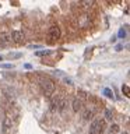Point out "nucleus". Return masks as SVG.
I'll list each match as a JSON object with an SVG mask.
<instances>
[{
  "label": "nucleus",
  "instance_id": "1",
  "mask_svg": "<svg viewBox=\"0 0 130 134\" xmlns=\"http://www.w3.org/2000/svg\"><path fill=\"white\" fill-rule=\"evenodd\" d=\"M39 87L41 90L44 91V94L46 96L52 95L55 91H56V85H55V82L52 80H48V78H41L39 80Z\"/></svg>",
  "mask_w": 130,
  "mask_h": 134
},
{
  "label": "nucleus",
  "instance_id": "2",
  "mask_svg": "<svg viewBox=\"0 0 130 134\" xmlns=\"http://www.w3.org/2000/svg\"><path fill=\"white\" fill-rule=\"evenodd\" d=\"M105 127H106V121H105V119H95L94 121H91L88 133L90 134H101L105 130Z\"/></svg>",
  "mask_w": 130,
  "mask_h": 134
},
{
  "label": "nucleus",
  "instance_id": "3",
  "mask_svg": "<svg viewBox=\"0 0 130 134\" xmlns=\"http://www.w3.org/2000/svg\"><path fill=\"white\" fill-rule=\"evenodd\" d=\"M48 38L50 42H56L59 38H60V28L57 25H52L48 31Z\"/></svg>",
  "mask_w": 130,
  "mask_h": 134
},
{
  "label": "nucleus",
  "instance_id": "4",
  "mask_svg": "<svg viewBox=\"0 0 130 134\" xmlns=\"http://www.w3.org/2000/svg\"><path fill=\"white\" fill-rule=\"evenodd\" d=\"M25 39V35L23 31H20V29H17V31H13L11 35H10V41L15 42V43H21Z\"/></svg>",
  "mask_w": 130,
  "mask_h": 134
},
{
  "label": "nucleus",
  "instance_id": "5",
  "mask_svg": "<svg viewBox=\"0 0 130 134\" xmlns=\"http://www.w3.org/2000/svg\"><path fill=\"white\" fill-rule=\"evenodd\" d=\"M11 127H13V119H11L10 113H6V117H4V120H3V130L7 131V130L11 129Z\"/></svg>",
  "mask_w": 130,
  "mask_h": 134
},
{
  "label": "nucleus",
  "instance_id": "6",
  "mask_svg": "<svg viewBox=\"0 0 130 134\" xmlns=\"http://www.w3.org/2000/svg\"><path fill=\"white\" fill-rule=\"evenodd\" d=\"M88 24H91V18L88 15H83V17H80V20H78V25L80 27H87Z\"/></svg>",
  "mask_w": 130,
  "mask_h": 134
},
{
  "label": "nucleus",
  "instance_id": "7",
  "mask_svg": "<svg viewBox=\"0 0 130 134\" xmlns=\"http://www.w3.org/2000/svg\"><path fill=\"white\" fill-rule=\"evenodd\" d=\"M81 108H83V100H80L78 98H75L73 100V110L74 112H80V110H81Z\"/></svg>",
  "mask_w": 130,
  "mask_h": 134
},
{
  "label": "nucleus",
  "instance_id": "8",
  "mask_svg": "<svg viewBox=\"0 0 130 134\" xmlns=\"http://www.w3.org/2000/svg\"><path fill=\"white\" fill-rule=\"evenodd\" d=\"M92 117H94V112L90 110V109H87V110L83 113V119L84 120H91Z\"/></svg>",
  "mask_w": 130,
  "mask_h": 134
},
{
  "label": "nucleus",
  "instance_id": "9",
  "mask_svg": "<svg viewBox=\"0 0 130 134\" xmlns=\"http://www.w3.org/2000/svg\"><path fill=\"white\" fill-rule=\"evenodd\" d=\"M102 94L106 96V98H109V99H113L115 96H113V92H112V90L111 88H104L102 90Z\"/></svg>",
  "mask_w": 130,
  "mask_h": 134
},
{
  "label": "nucleus",
  "instance_id": "10",
  "mask_svg": "<svg viewBox=\"0 0 130 134\" xmlns=\"http://www.w3.org/2000/svg\"><path fill=\"white\" fill-rule=\"evenodd\" d=\"M122 94H123L126 98H130V92H129V85L127 84H123V85H122Z\"/></svg>",
  "mask_w": 130,
  "mask_h": 134
},
{
  "label": "nucleus",
  "instance_id": "11",
  "mask_svg": "<svg viewBox=\"0 0 130 134\" xmlns=\"http://www.w3.org/2000/svg\"><path fill=\"white\" fill-rule=\"evenodd\" d=\"M87 92L85 91H83V90H80L78 91V94H77V98L80 99V100H84V99H87Z\"/></svg>",
  "mask_w": 130,
  "mask_h": 134
},
{
  "label": "nucleus",
  "instance_id": "12",
  "mask_svg": "<svg viewBox=\"0 0 130 134\" xmlns=\"http://www.w3.org/2000/svg\"><path fill=\"white\" fill-rule=\"evenodd\" d=\"M109 131H111L112 134L113 133H119V124H112L111 127H109Z\"/></svg>",
  "mask_w": 130,
  "mask_h": 134
},
{
  "label": "nucleus",
  "instance_id": "13",
  "mask_svg": "<svg viewBox=\"0 0 130 134\" xmlns=\"http://www.w3.org/2000/svg\"><path fill=\"white\" fill-rule=\"evenodd\" d=\"M105 117H106L108 120H113V113H112V110L106 109V110H105Z\"/></svg>",
  "mask_w": 130,
  "mask_h": 134
},
{
  "label": "nucleus",
  "instance_id": "14",
  "mask_svg": "<svg viewBox=\"0 0 130 134\" xmlns=\"http://www.w3.org/2000/svg\"><path fill=\"white\" fill-rule=\"evenodd\" d=\"M126 35H127V31H126L124 28H120L119 32H117V36H119V38H124Z\"/></svg>",
  "mask_w": 130,
  "mask_h": 134
},
{
  "label": "nucleus",
  "instance_id": "15",
  "mask_svg": "<svg viewBox=\"0 0 130 134\" xmlns=\"http://www.w3.org/2000/svg\"><path fill=\"white\" fill-rule=\"evenodd\" d=\"M81 6L85 7V8H88V7H92V6H94V3H92V2H83Z\"/></svg>",
  "mask_w": 130,
  "mask_h": 134
},
{
  "label": "nucleus",
  "instance_id": "16",
  "mask_svg": "<svg viewBox=\"0 0 130 134\" xmlns=\"http://www.w3.org/2000/svg\"><path fill=\"white\" fill-rule=\"evenodd\" d=\"M46 53H49L48 50H42V52H36V56H42V54H46Z\"/></svg>",
  "mask_w": 130,
  "mask_h": 134
},
{
  "label": "nucleus",
  "instance_id": "17",
  "mask_svg": "<svg viewBox=\"0 0 130 134\" xmlns=\"http://www.w3.org/2000/svg\"><path fill=\"white\" fill-rule=\"evenodd\" d=\"M24 67H25L27 70H31V69H32V66L29 64V63H25V64H24Z\"/></svg>",
  "mask_w": 130,
  "mask_h": 134
},
{
  "label": "nucleus",
  "instance_id": "18",
  "mask_svg": "<svg viewBox=\"0 0 130 134\" xmlns=\"http://www.w3.org/2000/svg\"><path fill=\"white\" fill-rule=\"evenodd\" d=\"M29 48H32V49H39L41 45H32V46H29Z\"/></svg>",
  "mask_w": 130,
  "mask_h": 134
},
{
  "label": "nucleus",
  "instance_id": "19",
  "mask_svg": "<svg viewBox=\"0 0 130 134\" xmlns=\"http://www.w3.org/2000/svg\"><path fill=\"white\" fill-rule=\"evenodd\" d=\"M3 69H11V64H3Z\"/></svg>",
  "mask_w": 130,
  "mask_h": 134
},
{
  "label": "nucleus",
  "instance_id": "20",
  "mask_svg": "<svg viewBox=\"0 0 130 134\" xmlns=\"http://www.w3.org/2000/svg\"><path fill=\"white\" fill-rule=\"evenodd\" d=\"M122 49H123V45H117L116 46V50H122Z\"/></svg>",
  "mask_w": 130,
  "mask_h": 134
},
{
  "label": "nucleus",
  "instance_id": "21",
  "mask_svg": "<svg viewBox=\"0 0 130 134\" xmlns=\"http://www.w3.org/2000/svg\"><path fill=\"white\" fill-rule=\"evenodd\" d=\"M3 60V56H2V54H0V62H2Z\"/></svg>",
  "mask_w": 130,
  "mask_h": 134
},
{
  "label": "nucleus",
  "instance_id": "22",
  "mask_svg": "<svg viewBox=\"0 0 130 134\" xmlns=\"http://www.w3.org/2000/svg\"><path fill=\"white\" fill-rule=\"evenodd\" d=\"M120 134H129V133H120Z\"/></svg>",
  "mask_w": 130,
  "mask_h": 134
}]
</instances>
